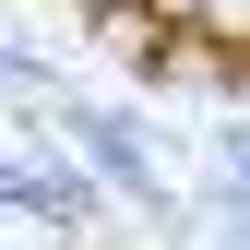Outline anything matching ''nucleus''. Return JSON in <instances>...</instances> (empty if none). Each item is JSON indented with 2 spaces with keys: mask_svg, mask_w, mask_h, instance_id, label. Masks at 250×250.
Masks as SVG:
<instances>
[{
  "mask_svg": "<svg viewBox=\"0 0 250 250\" xmlns=\"http://www.w3.org/2000/svg\"><path fill=\"white\" fill-rule=\"evenodd\" d=\"M83 12H119V0H83Z\"/></svg>",
  "mask_w": 250,
  "mask_h": 250,
  "instance_id": "1",
  "label": "nucleus"
}]
</instances>
